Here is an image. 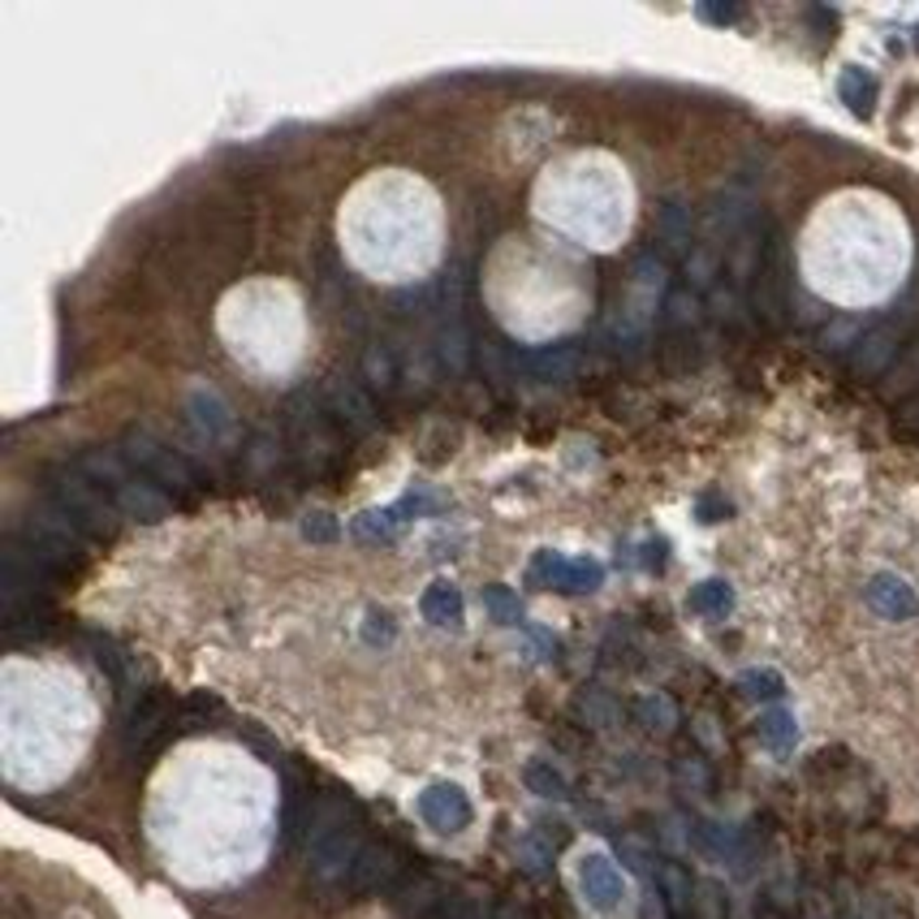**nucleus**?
<instances>
[{
	"label": "nucleus",
	"mask_w": 919,
	"mask_h": 919,
	"mask_svg": "<svg viewBox=\"0 0 919 919\" xmlns=\"http://www.w3.org/2000/svg\"><path fill=\"white\" fill-rule=\"evenodd\" d=\"M583 889H588V898L596 902L600 911H609V907H617V898H622V877L604 864V859H588L583 864Z\"/></svg>",
	"instance_id": "obj_8"
},
{
	"label": "nucleus",
	"mask_w": 919,
	"mask_h": 919,
	"mask_svg": "<svg viewBox=\"0 0 919 919\" xmlns=\"http://www.w3.org/2000/svg\"><path fill=\"white\" fill-rule=\"evenodd\" d=\"M423 807H428V816H432L437 829H458V825L467 820V799H462L458 790H445V786L428 790Z\"/></svg>",
	"instance_id": "obj_9"
},
{
	"label": "nucleus",
	"mask_w": 919,
	"mask_h": 919,
	"mask_svg": "<svg viewBox=\"0 0 919 919\" xmlns=\"http://www.w3.org/2000/svg\"><path fill=\"white\" fill-rule=\"evenodd\" d=\"M91 700L70 670L13 656L4 670V764L13 782H57L86 743Z\"/></svg>",
	"instance_id": "obj_7"
},
{
	"label": "nucleus",
	"mask_w": 919,
	"mask_h": 919,
	"mask_svg": "<svg viewBox=\"0 0 919 919\" xmlns=\"http://www.w3.org/2000/svg\"><path fill=\"white\" fill-rule=\"evenodd\" d=\"M277 816V790L259 764L229 747H191L156 786L152 838L182 877L216 885L264 850Z\"/></svg>",
	"instance_id": "obj_1"
},
{
	"label": "nucleus",
	"mask_w": 919,
	"mask_h": 919,
	"mask_svg": "<svg viewBox=\"0 0 919 919\" xmlns=\"http://www.w3.org/2000/svg\"><path fill=\"white\" fill-rule=\"evenodd\" d=\"M911 238L898 207L872 191L825 200L803 229V277L838 307H872L902 280Z\"/></svg>",
	"instance_id": "obj_4"
},
{
	"label": "nucleus",
	"mask_w": 919,
	"mask_h": 919,
	"mask_svg": "<svg viewBox=\"0 0 919 919\" xmlns=\"http://www.w3.org/2000/svg\"><path fill=\"white\" fill-rule=\"evenodd\" d=\"M480 303L510 341L549 346L583 328L596 285L583 251L549 238L535 225H519L483 251Z\"/></svg>",
	"instance_id": "obj_3"
},
{
	"label": "nucleus",
	"mask_w": 919,
	"mask_h": 919,
	"mask_svg": "<svg viewBox=\"0 0 919 919\" xmlns=\"http://www.w3.org/2000/svg\"><path fill=\"white\" fill-rule=\"evenodd\" d=\"M531 225L583 255L617 251L635 229V182L604 147H565L535 169Z\"/></svg>",
	"instance_id": "obj_6"
},
{
	"label": "nucleus",
	"mask_w": 919,
	"mask_h": 919,
	"mask_svg": "<svg viewBox=\"0 0 919 919\" xmlns=\"http://www.w3.org/2000/svg\"><path fill=\"white\" fill-rule=\"evenodd\" d=\"M764 734H768V743H773L777 752H786V747L795 743V721L786 717V713H768V717H764Z\"/></svg>",
	"instance_id": "obj_11"
},
{
	"label": "nucleus",
	"mask_w": 919,
	"mask_h": 919,
	"mask_svg": "<svg viewBox=\"0 0 919 919\" xmlns=\"http://www.w3.org/2000/svg\"><path fill=\"white\" fill-rule=\"evenodd\" d=\"M743 686H752V695H777V691H782L777 674H747Z\"/></svg>",
	"instance_id": "obj_12"
},
{
	"label": "nucleus",
	"mask_w": 919,
	"mask_h": 919,
	"mask_svg": "<svg viewBox=\"0 0 919 919\" xmlns=\"http://www.w3.org/2000/svg\"><path fill=\"white\" fill-rule=\"evenodd\" d=\"M872 600H877V609L885 613V617H911V613H916V596H911L898 579L877 583V588H872Z\"/></svg>",
	"instance_id": "obj_10"
},
{
	"label": "nucleus",
	"mask_w": 919,
	"mask_h": 919,
	"mask_svg": "<svg viewBox=\"0 0 919 919\" xmlns=\"http://www.w3.org/2000/svg\"><path fill=\"white\" fill-rule=\"evenodd\" d=\"M212 333L229 367L255 385H294L316 355L312 298L294 277L251 273L234 280L212 312Z\"/></svg>",
	"instance_id": "obj_5"
},
{
	"label": "nucleus",
	"mask_w": 919,
	"mask_h": 919,
	"mask_svg": "<svg viewBox=\"0 0 919 919\" xmlns=\"http://www.w3.org/2000/svg\"><path fill=\"white\" fill-rule=\"evenodd\" d=\"M333 238L350 273L401 289L432 277L449 251V203L437 182L410 164L359 173L333 207Z\"/></svg>",
	"instance_id": "obj_2"
}]
</instances>
